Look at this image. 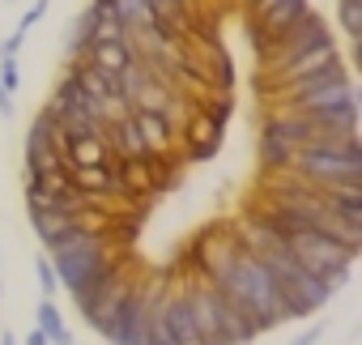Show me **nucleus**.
<instances>
[{
    "label": "nucleus",
    "mask_w": 362,
    "mask_h": 345,
    "mask_svg": "<svg viewBox=\"0 0 362 345\" xmlns=\"http://www.w3.org/2000/svg\"><path fill=\"white\" fill-rule=\"evenodd\" d=\"M0 86H5L9 94L22 86V77H18V56H0Z\"/></svg>",
    "instance_id": "obj_20"
},
{
    "label": "nucleus",
    "mask_w": 362,
    "mask_h": 345,
    "mask_svg": "<svg viewBox=\"0 0 362 345\" xmlns=\"http://www.w3.org/2000/svg\"><path fill=\"white\" fill-rule=\"evenodd\" d=\"M170 94H175V90H170L166 81H158V77H145V81H141V86L128 94V103H132V111H162Z\"/></svg>",
    "instance_id": "obj_14"
},
{
    "label": "nucleus",
    "mask_w": 362,
    "mask_h": 345,
    "mask_svg": "<svg viewBox=\"0 0 362 345\" xmlns=\"http://www.w3.org/2000/svg\"><path fill=\"white\" fill-rule=\"evenodd\" d=\"M86 60L94 69H103V73H119V69H128L136 60V47H132V39H124V43H90Z\"/></svg>",
    "instance_id": "obj_11"
},
{
    "label": "nucleus",
    "mask_w": 362,
    "mask_h": 345,
    "mask_svg": "<svg viewBox=\"0 0 362 345\" xmlns=\"http://www.w3.org/2000/svg\"><path fill=\"white\" fill-rule=\"evenodd\" d=\"M30 226H35L39 243L47 247V243H56V239L73 226V218H69V214H56V209H43V214H30Z\"/></svg>",
    "instance_id": "obj_16"
},
{
    "label": "nucleus",
    "mask_w": 362,
    "mask_h": 345,
    "mask_svg": "<svg viewBox=\"0 0 362 345\" xmlns=\"http://www.w3.org/2000/svg\"><path fill=\"white\" fill-rule=\"evenodd\" d=\"M73 345H77V341H73Z\"/></svg>",
    "instance_id": "obj_27"
},
{
    "label": "nucleus",
    "mask_w": 362,
    "mask_h": 345,
    "mask_svg": "<svg viewBox=\"0 0 362 345\" xmlns=\"http://www.w3.org/2000/svg\"><path fill=\"white\" fill-rule=\"evenodd\" d=\"M43 13H47V0H35V5L26 9V18H22V26H18V30H30L35 22H43Z\"/></svg>",
    "instance_id": "obj_21"
},
{
    "label": "nucleus",
    "mask_w": 362,
    "mask_h": 345,
    "mask_svg": "<svg viewBox=\"0 0 362 345\" xmlns=\"http://www.w3.org/2000/svg\"><path fill=\"white\" fill-rule=\"evenodd\" d=\"M35 273H39V290H43V298H56L60 277H56V269H52V260H47V256H39V260H35Z\"/></svg>",
    "instance_id": "obj_19"
},
{
    "label": "nucleus",
    "mask_w": 362,
    "mask_h": 345,
    "mask_svg": "<svg viewBox=\"0 0 362 345\" xmlns=\"http://www.w3.org/2000/svg\"><path fill=\"white\" fill-rule=\"evenodd\" d=\"M132 124H136V132H141V141H145V149L153 153V158H170L175 149V128L158 115V111H132Z\"/></svg>",
    "instance_id": "obj_9"
},
{
    "label": "nucleus",
    "mask_w": 362,
    "mask_h": 345,
    "mask_svg": "<svg viewBox=\"0 0 362 345\" xmlns=\"http://www.w3.org/2000/svg\"><path fill=\"white\" fill-rule=\"evenodd\" d=\"M162 324H166V332H170L175 345H205V341H201V328H197V311H192L188 294L179 290V286H175V290L166 294V303H162Z\"/></svg>",
    "instance_id": "obj_6"
},
{
    "label": "nucleus",
    "mask_w": 362,
    "mask_h": 345,
    "mask_svg": "<svg viewBox=\"0 0 362 345\" xmlns=\"http://www.w3.org/2000/svg\"><path fill=\"white\" fill-rule=\"evenodd\" d=\"M260 136H269V141H277V145H286V149H294V153H298L307 141H315V128H311V119H307V115L273 107V111H269V119H264V132H260Z\"/></svg>",
    "instance_id": "obj_7"
},
{
    "label": "nucleus",
    "mask_w": 362,
    "mask_h": 345,
    "mask_svg": "<svg viewBox=\"0 0 362 345\" xmlns=\"http://www.w3.org/2000/svg\"><path fill=\"white\" fill-rule=\"evenodd\" d=\"M69 184H73L77 192L94 197V201H115V205H124L119 180H115V162H111V158H107V162H94V166H69Z\"/></svg>",
    "instance_id": "obj_5"
},
{
    "label": "nucleus",
    "mask_w": 362,
    "mask_h": 345,
    "mask_svg": "<svg viewBox=\"0 0 362 345\" xmlns=\"http://www.w3.org/2000/svg\"><path fill=\"white\" fill-rule=\"evenodd\" d=\"M307 9H311V5H307V0H277V5H273L269 13H260V18H252V22H256V26H260V35L269 39V35H277V30H286L290 22H298V18H303ZM264 39H260V43H264ZM260 43H256V47H260Z\"/></svg>",
    "instance_id": "obj_10"
},
{
    "label": "nucleus",
    "mask_w": 362,
    "mask_h": 345,
    "mask_svg": "<svg viewBox=\"0 0 362 345\" xmlns=\"http://www.w3.org/2000/svg\"><path fill=\"white\" fill-rule=\"evenodd\" d=\"M337 18L345 26V39L358 43L362 39V0H337Z\"/></svg>",
    "instance_id": "obj_17"
},
{
    "label": "nucleus",
    "mask_w": 362,
    "mask_h": 345,
    "mask_svg": "<svg viewBox=\"0 0 362 345\" xmlns=\"http://www.w3.org/2000/svg\"><path fill=\"white\" fill-rule=\"evenodd\" d=\"M22 39H26V30H13L5 43H0V56H18L22 52Z\"/></svg>",
    "instance_id": "obj_22"
},
{
    "label": "nucleus",
    "mask_w": 362,
    "mask_h": 345,
    "mask_svg": "<svg viewBox=\"0 0 362 345\" xmlns=\"http://www.w3.org/2000/svg\"><path fill=\"white\" fill-rule=\"evenodd\" d=\"M324 39H332L328 22H324L315 9H307L298 22H290L286 30L269 35V39H264L256 52H260V64H281V60H290V56H298V52H307V47L324 43Z\"/></svg>",
    "instance_id": "obj_4"
},
{
    "label": "nucleus",
    "mask_w": 362,
    "mask_h": 345,
    "mask_svg": "<svg viewBox=\"0 0 362 345\" xmlns=\"http://www.w3.org/2000/svg\"><path fill=\"white\" fill-rule=\"evenodd\" d=\"M222 132H226V128H218L205 111H192L188 124H184V136H188V145H192L188 158H192V162H209V158L218 153V145H222Z\"/></svg>",
    "instance_id": "obj_8"
},
{
    "label": "nucleus",
    "mask_w": 362,
    "mask_h": 345,
    "mask_svg": "<svg viewBox=\"0 0 362 345\" xmlns=\"http://www.w3.org/2000/svg\"><path fill=\"white\" fill-rule=\"evenodd\" d=\"M39 328H43L47 345H73V332H69V324H64L56 298H43V303H39Z\"/></svg>",
    "instance_id": "obj_15"
},
{
    "label": "nucleus",
    "mask_w": 362,
    "mask_h": 345,
    "mask_svg": "<svg viewBox=\"0 0 362 345\" xmlns=\"http://www.w3.org/2000/svg\"><path fill=\"white\" fill-rule=\"evenodd\" d=\"M0 345H18V337H13V332L5 328V332H0Z\"/></svg>",
    "instance_id": "obj_26"
},
{
    "label": "nucleus",
    "mask_w": 362,
    "mask_h": 345,
    "mask_svg": "<svg viewBox=\"0 0 362 345\" xmlns=\"http://www.w3.org/2000/svg\"><path fill=\"white\" fill-rule=\"evenodd\" d=\"M43 111H52V115H56V111H98V107H94V103L86 98V90L64 73V77L56 81V90H52V98H47V107H43Z\"/></svg>",
    "instance_id": "obj_13"
},
{
    "label": "nucleus",
    "mask_w": 362,
    "mask_h": 345,
    "mask_svg": "<svg viewBox=\"0 0 362 345\" xmlns=\"http://www.w3.org/2000/svg\"><path fill=\"white\" fill-rule=\"evenodd\" d=\"M298 175H307L320 188H332L341 180H362V145L358 136H341V141H307L294 162Z\"/></svg>",
    "instance_id": "obj_2"
},
{
    "label": "nucleus",
    "mask_w": 362,
    "mask_h": 345,
    "mask_svg": "<svg viewBox=\"0 0 362 345\" xmlns=\"http://www.w3.org/2000/svg\"><path fill=\"white\" fill-rule=\"evenodd\" d=\"M26 345H47V337H43V328H30V332H26Z\"/></svg>",
    "instance_id": "obj_25"
},
{
    "label": "nucleus",
    "mask_w": 362,
    "mask_h": 345,
    "mask_svg": "<svg viewBox=\"0 0 362 345\" xmlns=\"http://www.w3.org/2000/svg\"><path fill=\"white\" fill-rule=\"evenodd\" d=\"M286 252H290L311 277H320V281L332 286V290H341V286L349 281V269H354V260H358V252L341 247V243L328 239L324 230H298V235H290V239H286Z\"/></svg>",
    "instance_id": "obj_3"
},
{
    "label": "nucleus",
    "mask_w": 362,
    "mask_h": 345,
    "mask_svg": "<svg viewBox=\"0 0 362 345\" xmlns=\"http://www.w3.org/2000/svg\"><path fill=\"white\" fill-rule=\"evenodd\" d=\"M60 158L69 166H94V162H107L111 149L103 136H77V141H60Z\"/></svg>",
    "instance_id": "obj_12"
},
{
    "label": "nucleus",
    "mask_w": 362,
    "mask_h": 345,
    "mask_svg": "<svg viewBox=\"0 0 362 345\" xmlns=\"http://www.w3.org/2000/svg\"><path fill=\"white\" fill-rule=\"evenodd\" d=\"M9 115H13V94L0 86V119H9Z\"/></svg>",
    "instance_id": "obj_24"
},
{
    "label": "nucleus",
    "mask_w": 362,
    "mask_h": 345,
    "mask_svg": "<svg viewBox=\"0 0 362 345\" xmlns=\"http://www.w3.org/2000/svg\"><path fill=\"white\" fill-rule=\"evenodd\" d=\"M179 290L188 294V303L197 311V328H201L205 345H252L256 337H264L260 324L243 307H235L218 286H209V281H184Z\"/></svg>",
    "instance_id": "obj_1"
},
{
    "label": "nucleus",
    "mask_w": 362,
    "mask_h": 345,
    "mask_svg": "<svg viewBox=\"0 0 362 345\" xmlns=\"http://www.w3.org/2000/svg\"><path fill=\"white\" fill-rule=\"evenodd\" d=\"M290 162H294V149H286V145L260 136V166H264V170H281V166H290Z\"/></svg>",
    "instance_id": "obj_18"
},
{
    "label": "nucleus",
    "mask_w": 362,
    "mask_h": 345,
    "mask_svg": "<svg viewBox=\"0 0 362 345\" xmlns=\"http://www.w3.org/2000/svg\"><path fill=\"white\" fill-rule=\"evenodd\" d=\"M273 5H277V0H247V5H243V9H247L252 18H260V13H269Z\"/></svg>",
    "instance_id": "obj_23"
}]
</instances>
